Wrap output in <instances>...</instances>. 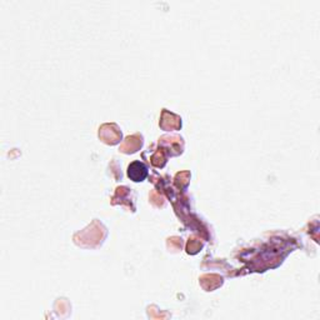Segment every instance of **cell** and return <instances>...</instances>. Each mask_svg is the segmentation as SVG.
<instances>
[{
	"label": "cell",
	"mask_w": 320,
	"mask_h": 320,
	"mask_svg": "<svg viewBox=\"0 0 320 320\" xmlns=\"http://www.w3.org/2000/svg\"><path fill=\"white\" fill-rule=\"evenodd\" d=\"M128 177L133 182H143L148 177V169L140 161H134L128 166Z\"/></svg>",
	"instance_id": "6da1fadb"
}]
</instances>
